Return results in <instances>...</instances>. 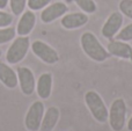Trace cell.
<instances>
[{"label": "cell", "instance_id": "cell-1", "mask_svg": "<svg viewBox=\"0 0 132 131\" xmlns=\"http://www.w3.org/2000/svg\"><path fill=\"white\" fill-rule=\"evenodd\" d=\"M81 49L87 57L97 63H102L109 58V52L101 44L98 38L92 31H85L80 37Z\"/></svg>", "mask_w": 132, "mask_h": 131}, {"label": "cell", "instance_id": "cell-2", "mask_svg": "<svg viewBox=\"0 0 132 131\" xmlns=\"http://www.w3.org/2000/svg\"><path fill=\"white\" fill-rule=\"evenodd\" d=\"M85 103L88 108L89 113L92 114L93 118L96 122L105 123L108 121V115H109V109L105 106V102L103 101L102 96L95 91H88L85 94Z\"/></svg>", "mask_w": 132, "mask_h": 131}, {"label": "cell", "instance_id": "cell-3", "mask_svg": "<svg viewBox=\"0 0 132 131\" xmlns=\"http://www.w3.org/2000/svg\"><path fill=\"white\" fill-rule=\"evenodd\" d=\"M126 103L123 99L114 100L109 108V115H108V122L112 131H122L126 123Z\"/></svg>", "mask_w": 132, "mask_h": 131}, {"label": "cell", "instance_id": "cell-4", "mask_svg": "<svg viewBox=\"0 0 132 131\" xmlns=\"http://www.w3.org/2000/svg\"><path fill=\"white\" fill-rule=\"evenodd\" d=\"M30 48V39L28 36H20L14 39L7 50L6 59L9 64H18L26 57Z\"/></svg>", "mask_w": 132, "mask_h": 131}, {"label": "cell", "instance_id": "cell-5", "mask_svg": "<svg viewBox=\"0 0 132 131\" xmlns=\"http://www.w3.org/2000/svg\"><path fill=\"white\" fill-rule=\"evenodd\" d=\"M44 104L42 101H35L29 107L24 117V125L28 131H38L44 115Z\"/></svg>", "mask_w": 132, "mask_h": 131}, {"label": "cell", "instance_id": "cell-6", "mask_svg": "<svg viewBox=\"0 0 132 131\" xmlns=\"http://www.w3.org/2000/svg\"><path fill=\"white\" fill-rule=\"evenodd\" d=\"M31 50L34 55L45 64L53 65L59 60V55L57 51L43 41H35L31 44Z\"/></svg>", "mask_w": 132, "mask_h": 131}, {"label": "cell", "instance_id": "cell-7", "mask_svg": "<svg viewBox=\"0 0 132 131\" xmlns=\"http://www.w3.org/2000/svg\"><path fill=\"white\" fill-rule=\"evenodd\" d=\"M123 21L124 16L121 12H112L102 27V30H101L102 36L104 38L112 39L117 35V32L121 30L122 26H123Z\"/></svg>", "mask_w": 132, "mask_h": 131}, {"label": "cell", "instance_id": "cell-8", "mask_svg": "<svg viewBox=\"0 0 132 131\" xmlns=\"http://www.w3.org/2000/svg\"><path fill=\"white\" fill-rule=\"evenodd\" d=\"M18 80L20 88L24 95H31L36 87V81L32 71L29 67L21 66L18 69Z\"/></svg>", "mask_w": 132, "mask_h": 131}, {"label": "cell", "instance_id": "cell-9", "mask_svg": "<svg viewBox=\"0 0 132 131\" xmlns=\"http://www.w3.org/2000/svg\"><path fill=\"white\" fill-rule=\"evenodd\" d=\"M68 12L67 5L62 1L55 2V4L48 5L41 13V20L43 23H51L57 19L64 16Z\"/></svg>", "mask_w": 132, "mask_h": 131}, {"label": "cell", "instance_id": "cell-10", "mask_svg": "<svg viewBox=\"0 0 132 131\" xmlns=\"http://www.w3.org/2000/svg\"><path fill=\"white\" fill-rule=\"evenodd\" d=\"M107 50L110 56H115L122 59H132V46L128 42L111 39L107 44Z\"/></svg>", "mask_w": 132, "mask_h": 131}, {"label": "cell", "instance_id": "cell-11", "mask_svg": "<svg viewBox=\"0 0 132 131\" xmlns=\"http://www.w3.org/2000/svg\"><path fill=\"white\" fill-rule=\"evenodd\" d=\"M89 18L86 13L84 12H78V13H70L65 14L64 16H62L60 23L65 29L72 30V29H78V28L84 27L85 24H87Z\"/></svg>", "mask_w": 132, "mask_h": 131}, {"label": "cell", "instance_id": "cell-12", "mask_svg": "<svg viewBox=\"0 0 132 131\" xmlns=\"http://www.w3.org/2000/svg\"><path fill=\"white\" fill-rule=\"evenodd\" d=\"M36 24V15L32 11H27L22 14L21 19L19 20L16 31L20 36H28L32 31Z\"/></svg>", "mask_w": 132, "mask_h": 131}, {"label": "cell", "instance_id": "cell-13", "mask_svg": "<svg viewBox=\"0 0 132 131\" xmlns=\"http://www.w3.org/2000/svg\"><path fill=\"white\" fill-rule=\"evenodd\" d=\"M36 91L42 100L49 99L52 92V74L49 72L41 74L36 84Z\"/></svg>", "mask_w": 132, "mask_h": 131}, {"label": "cell", "instance_id": "cell-14", "mask_svg": "<svg viewBox=\"0 0 132 131\" xmlns=\"http://www.w3.org/2000/svg\"><path fill=\"white\" fill-rule=\"evenodd\" d=\"M60 117L59 109L57 107H50L46 109V111H44L43 120L41 123V131H52L55 129V127L57 125L58 121Z\"/></svg>", "mask_w": 132, "mask_h": 131}, {"label": "cell", "instance_id": "cell-15", "mask_svg": "<svg viewBox=\"0 0 132 131\" xmlns=\"http://www.w3.org/2000/svg\"><path fill=\"white\" fill-rule=\"evenodd\" d=\"M0 81L11 89L15 88L19 83L18 74L15 73V71L5 63H0Z\"/></svg>", "mask_w": 132, "mask_h": 131}, {"label": "cell", "instance_id": "cell-16", "mask_svg": "<svg viewBox=\"0 0 132 131\" xmlns=\"http://www.w3.org/2000/svg\"><path fill=\"white\" fill-rule=\"evenodd\" d=\"M77 6L86 14H93L96 12L97 7L94 0H73Z\"/></svg>", "mask_w": 132, "mask_h": 131}, {"label": "cell", "instance_id": "cell-17", "mask_svg": "<svg viewBox=\"0 0 132 131\" xmlns=\"http://www.w3.org/2000/svg\"><path fill=\"white\" fill-rule=\"evenodd\" d=\"M15 32L16 30L13 27H5L0 29V44L7 43L11 39H13L15 37Z\"/></svg>", "mask_w": 132, "mask_h": 131}, {"label": "cell", "instance_id": "cell-18", "mask_svg": "<svg viewBox=\"0 0 132 131\" xmlns=\"http://www.w3.org/2000/svg\"><path fill=\"white\" fill-rule=\"evenodd\" d=\"M27 5V0H9V6L14 15H20L23 13Z\"/></svg>", "mask_w": 132, "mask_h": 131}, {"label": "cell", "instance_id": "cell-19", "mask_svg": "<svg viewBox=\"0 0 132 131\" xmlns=\"http://www.w3.org/2000/svg\"><path fill=\"white\" fill-rule=\"evenodd\" d=\"M116 39H119V41H124V42H130L132 41V23L125 26L123 29H121L118 32H117Z\"/></svg>", "mask_w": 132, "mask_h": 131}, {"label": "cell", "instance_id": "cell-20", "mask_svg": "<svg viewBox=\"0 0 132 131\" xmlns=\"http://www.w3.org/2000/svg\"><path fill=\"white\" fill-rule=\"evenodd\" d=\"M119 12L124 16H128L132 20V0H121L118 5Z\"/></svg>", "mask_w": 132, "mask_h": 131}, {"label": "cell", "instance_id": "cell-21", "mask_svg": "<svg viewBox=\"0 0 132 131\" xmlns=\"http://www.w3.org/2000/svg\"><path fill=\"white\" fill-rule=\"evenodd\" d=\"M51 2V0H28L27 5L30 11H39L43 9Z\"/></svg>", "mask_w": 132, "mask_h": 131}, {"label": "cell", "instance_id": "cell-22", "mask_svg": "<svg viewBox=\"0 0 132 131\" xmlns=\"http://www.w3.org/2000/svg\"><path fill=\"white\" fill-rule=\"evenodd\" d=\"M12 22H13V16L11 14L6 13V12L0 11V27L1 28L8 27Z\"/></svg>", "mask_w": 132, "mask_h": 131}, {"label": "cell", "instance_id": "cell-23", "mask_svg": "<svg viewBox=\"0 0 132 131\" xmlns=\"http://www.w3.org/2000/svg\"><path fill=\"white\" fill-rule=\"evenodd\" d=\"M8 4V0H0V9H4Z\"/></svg>", "mask_w": 132, "mask_h": 131}, {"label": "cell", "instance_id": "cell-24", "mask_svg": "<svg viewBox=\"0 0 132 131\" xmlns=\"http://www.w3.org/2000/svg\"><path fill=\"white\" fill-rule=\"evenodd\" d=\"M128 130L132 131V116L130 117V120H129V122H128Z\"/></svg>", "mask_w": 132, "mask_h": 131}, {"label": "cell", "instance_id": "cell-25", "mask_svg": "<svg viewBox=\"0 0 132 131\" xmlns=\"http://www.w3.org/2000/svg\"><path fill=\"white\" fill-rule=\"evenodd\" d=\"M66 1H68V2H71V1H73V0H66Z\"/></svg>", "mask_w": 132, "mask_h": 131}, {"label": "cell", "instance_id": "cell-26", "mask_svg": "<svg viewBox=\"0 0 132 131\" xmlns=\"http://www.w3.org/2000/svg\"><path fill=\"white\" fill-rule=\"evenodd\" d=\"M0 57H1V50H0Z\"/></svg>", "mask_w": 132, "mask_h": 131}]
</instances>
